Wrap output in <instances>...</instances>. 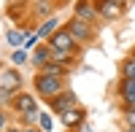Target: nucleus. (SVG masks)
<instances>
[{
	"mask_svg": "<svg viewBox=\"0 0 135 132\" xmlns=\"http://www.w3.org/2000/svg\"><path fill=\"white\" fill-rule=\"evenodd\" d=\"M16 108L22 113H32V108H35V100H32L30 94H19L16 97Z\"/></svg>",
	"mask_w": 135,
	"mask_h": 132,
	"instance_id": "423d86ee",
	"label": "nucleus"
},
{
	"mask_svg": "<svg viewBox=\"0 0 135 132\" xmlns=\"http://www.w3.org/2000/svg\"><path fill=\"white\" fill-rule=\"evenodd\" d=\"M127 124L135 127V111H127Z\"/></svg>",
	"mask_w": 135,
	"mask_h": 132,
	"instance_id": "a211bd4d",
	"label": "nucleus"
},
{
	"mask_svg": "<svg viewBox=\"0 0 135 132\" xmlns=\"http://www.w3.org/2000/svg\"><path fill=\"white\" fill-rule=\"evenodd\" d=\"M46 59H49V54H46V51L41 49V51L35 54V62H38V65H43V62H46Z\"/></svg>",
	"mask_w": 135,
	"mask_h": 132,
	"instance_id": "dca6fc26",
	"label": "nucleus"
},
{
	"mask_svg": "<svg viewBox=\"0 0 135 132\" xmlns=\"http://www.w3.org/2000/svg\"><path fill=\"white\" fill-rule=\"evenodd\" d=\"M114 3H124V0H114Z\"/></svg>",
	"mask_w": 135,
	"mask_h": 132,
	"instance_id": "aec40b11",
	"label": "nucleus"
},
{
	"mask_svg": "<svg viewBox=\"0 0 135 132\" xmlns=\"http://www.w3.org/2000/svg\"><path fill=\"white\" fill-rule=\"evenodd\" d=\"M127 132H135V127H130V129H127Z\"/></svg>",
	"mask_w": 135,
	"mask_h": 132,
	"instance_id": "6ab92c4d",
	"label": "nucleus"
},
{
	"mask_svg": "<svg viewBox=\"0 0 135 132\" xmlns=\"http://www.w3.org/2000/svg\"><path fill=\"white\" fill-rule=\"evenodd\" d=\"M19 84H22V78H19V73H14V70H3V75H0V86H3V97H8L14 89H19Z\"/></svg>",
	"mask_w": 135,
	"mask_h": 132,
	"instance_id": "f03ea898",
	"label": "nucleus"
},
{
	"mask_svg": "<svg viewBox=\"0 0 135 132\" xmlns=\"http://www.w3.org/2000/svg\"><path fill=\"white\" fill-rule=\"evenodd\" d=\"M8 43H14V46L25 43V32H22V30H11V32H8Z\"/></svg>",
	"mask_w": 135,
	"mask_h": 132,
	"instance_id": "1a4fd4ad",
	"label": "nucleus"
},
{
	"mask_svg": "<svg viewBox=\"0 0 135 132\" xmlns=\"http://www.w3.org/2000/svg\"><path fill=\"white\" fill-rule=\"evenodd\" d=\"M100 14L108 16V19H116L122 14V3H114V0H103V6H100Z\"/></svg>",
	"mask_w": 135,
	"mask_h": 132,
	"instance_id": "20e7f679",
	"label": "nucleus"
},
{
	"mask_svg": "<svg viewBox=\"0 0 135 132\" xmlns=\"http://www.w3.org/2000/svg\"><path fill=\"white\" fill-rule=\"evenodd\" d=\"M60 116H62V124L73 127V124L81 121V108H68V111H65V113H60Z\"/></svg>",
	"mask_w": 135,
	"mask_h": 132,
	"instance_id": "39448f33",
	"label": "nucleus"
},
{
	"mask_svg": "<svg viewBox=\"0 0 135 132\" xmlns=\"http://www.w3.org/2000/svg\"><path fill=\"white\" fill-rule=\"evenodd\" d=\"M73 35H70V32H57V35H54L51 38V46L54 49H57V51H70V46H73Z\"/></svg>",
	"mask_w": 135,
	"mask_h": 132,
	"instance_id": "7ed1b4c3",
	"label": "nucleus"
},
{
	"mask_svg": "<svg viewBox=\"0 0 135 132\" xmlns=\"http://www.w3.org/2000/svg\"><path fill=\"white\" fill-rule=\"evenodd\" d=\"M14 62H16V65L25 62V51H14Z\"/></svg>",
	"mask_w": 135,
	"mask_h": 132,
	"instance_id": "f3484780",
	"label": "nucleus"
},
{
	"mask_svg": "<svg viewBox=\"0 0 135 132\" xmlns=\"http://www.w3.org/2000/svg\"><path fill=\"white\" fill-rule=\"evenodd\" d=\"M6 132H16V129H6Z\"/></svg>",
	"mask_w": 135,
	"mask_h": 132,
	"instance_id": "4be33fe9",
	"label": "nucleus"
},
{
	"mask_svg": "<svg viewBox=\"0 0 135 132\" xmlns=\"http://www.w3.org/2000/svg\"><path fill=\"white\" fill-rule=\"evenodd\" d=\"M54 108H57V111H60V113H65V111H68V108H76V97H73L70 92H68L65 97H60V100H57V103H54Z\"/></svg>",
	"mask_w": 135,
	"mask_h": 132,
	"instance_id": "6e6552de",
	"label": "nucleus"
},
{
	"mask_svg": "<svg viewBox=\"0 0 135 132\" xmlns=\"http://www.w3.org/2000/svg\"><path fill=\"white\" fill-rule=\"evenodd\" d=\"M54 27H57V19H49L46 24L41 27V32H38V38H43V35H49V32H54Z\"/></svg>",
	"mask_w": 135,
	"mask_h": 132,
	"instance_id": "9b49d317",
	"label": "nucleus"
},
{
	"mask_svg": "<svg viewBox=\"0 0 135 132\" xmlns=\"http://www.w3.org/2000/svg\"><path fill=\"white\" fill-rule=\"evenodd\" d=\"M124 94H135V78H127L124 81Z\"/></svg>",
	"mask_w": 135,
	"mask_h": 132,
	"instance_id": "4468645a",
	"label": "nucleus"
},
{
	"mask_svg": "<svg viewBox=\"0 0 135 132\" xmlns=\"http://www.w3.org/2000/svg\"><path fill=\"white\" fill-rule=\"evenodd\" d=\"M124 73H127V78H135V59H130L124 65Z\"/></svg>",
	"mask_w": 135,
	"mask_h": 132,
	"instance_id": "ddd939ff",
	"label": "nucleus"
},
{
	"mask_svg": "<svg viewBox=\"0 0 135 132\" xmlns=\"http://www.w3.org/2000/svg\"><path fill=\"white\" fill-rule=\"evenodd\" d=\"M76 11H78V16H84V19H92V16H95V11L89 8L86 3H78V8H76Z\"/></svg>",
	"mask_w": 135,
	"mask_h": 132,
	"instance_id": "9d476101",
	"label": "nucleus"
},
{
	"mask_svg": "<svg viewBox=\"0 0 135 132\" xmlns=\"http://www.w3.org/2000/svg\"><path fill=\"white\" fill-rule=\"evenodd\" d=\"M38 121H41V127H43V129H51V119H49L46 113H41V116H38Z\"/></svg>",
	"mask_w": 135,
	"mask_h": 132,
	"instance_id": "2eb2a0df",
	"label": "nucleus"
},
{
	"mask_svg": "<svg viewBox=\"0 0 135 132\" xmlns=\"http://www.w3.org/2000/svg\"><path fill=\"white\" fill-rule=\"evenodd\" d=\"M60 89H62L60 75H38V92H41V94L51 97V94H57Z\"/></svg>",
	"mask_w": 135,
	"mask_h": 132,
	"instance_id": "f257e3e1",
	"label": "nucleus"
},
{
	"mask_svg": "<svg viewBox=\"0 0 135 132\" xmlns=\"http://www.w3.org/2000/svg\"><path fill=\"white\" fill-rule=\"evenodd\" d=\"M25 132H35V129H25Z\"/></svg>",
	"mask_w": 135,
	"mask_h": 132,
	"instance_id": "412c9836",
	"label": "nucleus"
},
{
	"mask_svg": "<svg viewBox=\"0 0 135 132\" xmlns=\"http://www.w3.org/2000/svg\"><path fill=\"white\" fill-rule=\"evenodd\" d=\"M43 75H60V65L57 62H49L46 68H43Z\"/></svg>",
	"mask_w": 135,
	"mask_h": 132,
	"instance_id": "f8f14e48",
	"label": "nucleus"
},
{
	"mask_svg": "<svg viewBox=\"0 0 135 132\" xmlns=\"http://www.w3.org/2000/svg\"><path fill=\"white\" fill-rule=\"evenodd\" d=\"M68 32H70L76 40H84V38L89 35V30H86V24H84V22H70V30H68Z\"/></svg>",
	"mask_w": 135,
	"mask_h": 132,
	"instance_id": "0eeeda50",
	"label": "nucleus"
}]
</instances>
